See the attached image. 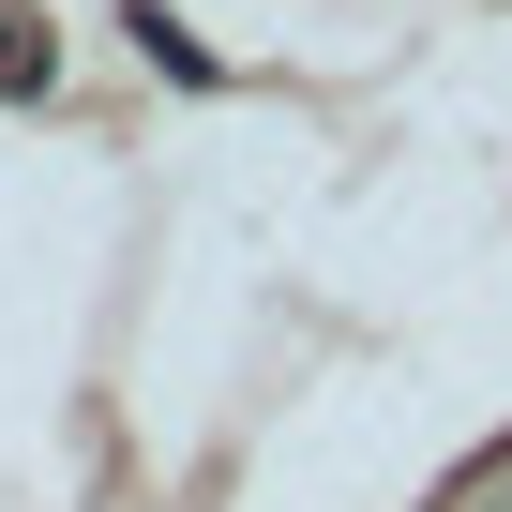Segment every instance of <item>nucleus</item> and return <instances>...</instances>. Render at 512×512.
<instances>
[{
  "mask_svg": "<svg viewBox=\"0 0 512 512\" xmlns=\"http://www.w3.org/2000/svg\"><path fill=\"white\" fill-rule=\"evenodd\" d=\"M136 46H151V61H166V76H211V46H196V31H181V16H151V0H136Z\"/></svg>",
  "mask_w": 512,
  "mask_h": 512,
  "instance_id": "nucleus-1",
  "label": "nucleus"
},
{
  "mask_svg": "<svg viewBox=\"0 0 512 512\" xmlns=\"http://www.w3.org/2000/svg\"><path fill=\"white\" fill-rule=\"evenodd\" d=\"M0 91H31V31L16 16H0Z\"/></svg>",
  "mask_w": 512,
  "mask_h": 512,
  "instance_id": "nucleus-2",
  "label": "nucleus"
}]
</instances>
